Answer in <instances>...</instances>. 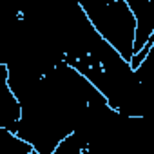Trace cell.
Masks as SVG:
<instances>
[{
    "label": "cell",
    "mask_w": 154,
    "mask_h": 154,
    "mask_svg": "<svg viewBox=\"0 0 154 154\" xmlns=\"http://www.w3.org/2000/svg\"><path fill=\"white\" fill-rule=\"evenodd\" d=\"M85 18L94 33L112 47L122 60L131 62L134 45V15L127 6V0H96L91 4L78 2Z\"/></svg>",
    "instance_id": "obj_1"
},
{
    "label": "cell",
    "mask_w": 154,
    "mask_h": 154,
    "mask_svg": "<svg viewBox=\"0 0 154 154\" xmlns=\"http://www.w3.org/2000/svg\"><path fill=\"white\" fill-rule=\"evenodd\" d=\"M22 116V107L17 96L9 91L8 82L0 84V129L15 132Z\"/></svg>",
    "instance_id": "obj_2"
},
{
    "label": "cell",
    "mask_w": 154,
    "mask_h": 154,
    "mask_svg": "<svg viewBox=\"0 0 154 154\" xmlns=\"http://www.w3.org/2000/svg\"><path fill=\"white\" fill-rule=\"evenodd\" d=\"M27 154H38V152H36V150H31V152H27Z\"/></svg>",
    "instance_id": "obj_3"
}]
</instances>
